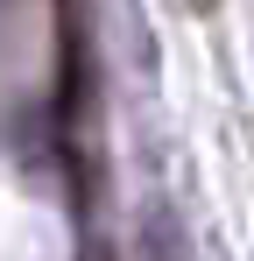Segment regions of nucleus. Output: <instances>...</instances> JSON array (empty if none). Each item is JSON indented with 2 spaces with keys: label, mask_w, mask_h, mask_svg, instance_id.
Segmentation results:
<instances>
[{
  "label": "nucleus",
  "mask_w": 254,
  "mask_h": 261,
  "mask_svg": "<svg viewBox=\"0 0 254 261\" xmlns=\"http://www.w3.org/2000/svg\"><path fill=\"white\" fill-rule=\"evenodd\" d=\"M184 7H191V14H212V7H219V0H184Z\"/></svg>",
  "instance_id": "nucleus-1"
}]
</instances>
